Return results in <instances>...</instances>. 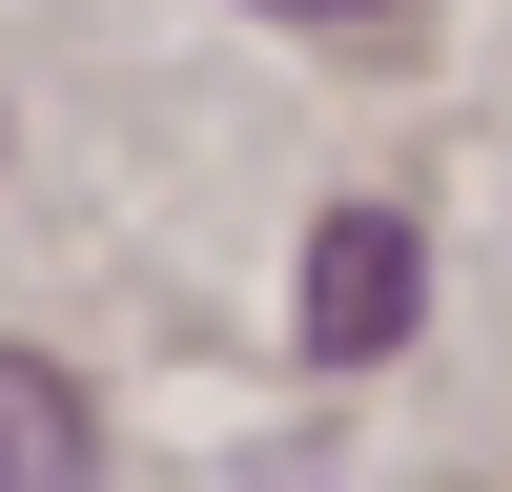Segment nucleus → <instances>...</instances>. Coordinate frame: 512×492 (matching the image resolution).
Segmentation results:
<instances>
[{"instance_id":"f257e3e1","label":"nucleus","mask_w":512,"mask_h":492,"mask_svg":"<svg viewBox=\"0 0 512 492\" xmlns=\"http://www.w3.org/2000/svg\"><path fill=\"white\" fill-rule=\"evenodd\" d=\"M410 287H431L410 205H328V246H308V349H328V369H369V349L410 328Z\"/></svg>"},{"instance_id":"f03ea898","label":"nucleus","mask_w":512,"mask_h":492,"mask_svg":"<svg viewBox=\"0 0 512 492\" xmlns=\"http://www.w3.org/2000/svg\"><path fill=\"white\" fill-rule=\"evenodd\" d=\"M0 492H103V410L41 349H0Z\"/></svg>"},{"instance_id":"7ed1b4c3","label":"nucleus","mask_w":512,"mask_h":492,"mask_svg":"<svg viewBox=\"0 0 512 492\" xmlns=\"http://www.w3.org/2000/svg\"><path fill=\"white\" fill-rule=\"evenodd\" d=\"M267 21H390V0H267Z\"/></svg>"}]
</instances>
